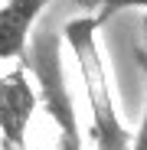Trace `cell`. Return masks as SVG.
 Here are the masks:
<instances>
[{
	"instance_id": "6da1fadb",
	"label": "cell",
	"mask_w": 147,
	"mask_h": 150,
	"mask_svg": "<svg viewBox=\"0 0 147 150\" xmlns=\"http://www.w3.org/2000/svg\"><path fill=\"white\" fill-rule=\"evenodd\" d=\"M98 23L95 16H75L62 26V39L82 72V88L92 111V150H131V131L121 124L111 98V82L105 72V59L98 49Z\"/></svg>"
},
{
	"instance_id": "7a4b0ae2",
	"label": "cell",
	"mask_w": 147,
	"mask_h": 150,
	"mask_svg": "<svg viewBox=\"0 0 147 150\" xmlns=\"http://www.w3.org/2000/svg\"><path fill=\"white\" fill-rule=\"evenodd\" d=\"M39 108L36 88L30 85L26 69H13L0 79V140L7 150H23L26 147V131L30 117Z\"/></svg>"
},
{
	"instance_id": "3957f363",
	"label": "cell",
	"mask_w": 147,
	"mask_h": 150,
	"mask_svg": "<svg viewBox=\"0 0 147 150\" xmlns=\"http://www.w3.org/2000/svg\"><path fill=\"white\" fill-rule=\"evenodd\" d=\"M49 0H4L0 4V59H20Z\"/></svg>"
},
{
	"instance_id": "277c9868",
	"label": "cell",
	"mask_w": 147,
	"mask_h": 150,
	"mask_svg": "<svg viewBox=\"0 0 147 150\" xmlns=\"http://www.w3.org/2000/svg\"><path fill=\"white\" fill-rule=\"evenodd\" d=\"M85 4H92V7H98V23H105L108 16H114L118 10H128V7H144L147 10V0H85Z\"/></svg>"
},
{
	"instance_id": "5b68a950",
	"label": "cell",
	"mask_w": 147,
	"mask_h": 150,
	"mask_svg": "<svg viewBox=\"0 0 147 150\" xmlns=\"http://www.w3.org/2000/svg\"><path fill=\"white\" fill-rule=\"evenodd\" d=\"M141 69H144V79H147V49H141ZM131 150H147V105H144V117H141V127L131 137Z\"/></svg>"
}]
</instances>
